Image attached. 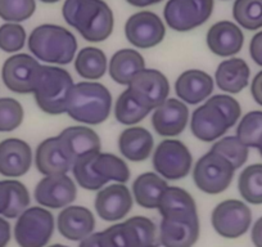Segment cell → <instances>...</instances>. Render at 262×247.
I'll return each instance as SVG.
<instances>
[{
	"label": "cell",
	"mask_w": 262,
	"mask_h": 247,
	"mask_svg": "<svg viewBox=\"0 0 262 247\" xmlns=\"http://www.w3.org/2000/svg\"><path fill=\"white\" fill-rule=\"evenodd\" d=\"M189 122L186 103L179 98H167L152 113V127L161 137H176L185 130Z\"/></svg>",
	"instance_id": "cell-15"
},
{
	"label": "cell",
	"mask_w": 262,
	"mask_h": 247,
	"mask_svg": "<svg viewBox=\"0 0 262 247\" xmlns=\"http://www.w3.org/2000/svg\"><path fill=\"white\" fill-rule=\"evenodd\" d=\"M75 83L67 70L54 65H41L32 94L37 107L47 115L66 113Z\"/></svg>",
	"instance_id": "cell-4"
},
{
	"label": "cell",
	"mask_w": 262,
	"mask_h": 247,
	"mask_svg": "<svg viewBox=\"0 0 262 247\" xmlns=\"http://www.w3.org/2000/svg\"><path fill=\"white\" fill-rule=\"evenodd\" d=\"M98 233L100 247H140L137 232L128 220L113 224Z\"/></svg>",
	"instance_id": "cell-32"
},
{
	"label": "cell",
	"mask_w": 262,
	"mask_h": 247,
	"mask_svg": "<svg viewBox=\"0 0 262 247\" xmlns=\"http://www.w3.org/2000/svg\"><path fill=\"white\" fill-rule=\"evenodd\" d=\"M235 168L219 153L208 151L193 168V180L196 188L207 195H220L229 188Z\"/></svg>",
	"instance_id": "cell-5"
},
{
	"label": "cell",
	"mask_w": 262,
	"mask_h": 247,
	"mask_svg": "<svg viewBox=\"0 0 262 247\" xmlns=\"http://www.w3.org/2000/svg\"><path fill=\"white\" fill-rule=\"evenodd\" d=\"M75 70L82 79L97 81L104 76L108 70L107 55L99 48H82L75 57Z\"/></svg>",
	"instance_id": "cell-29"
},
{
	"label": "cell",
	"mask_w": 262,
	"mask_h": 247,
	"mask_svg": "<svg viewBox=\"0 0 262 247\" xmlns=\"http://www.w3.org/2000/svg\"><path fill=\"white\" fill-rule=\"evenodd\" d=\"M229 129L230 127L223 113L207 100L191 113V134L202 142H216L224 134H226Z\"/></svg>",
	"instance_id": "cell-16"
},
{
	"label": "cell",
	"mask_w": 262,
	"mask_h": 247,
	"mask_svg": "<svg viewBox=\"0 0 262 247\" xmlns=\"http://www.w3.org/2000/svg\"><path fill=\"white\" fill-rule=\"evenodd\" d=\"M62 16L86 42L102 43L112 35L115 17L104 0H66Z\"/></svg>",
	"instance_id": "cell-1"
},
{
	"label": "cell",
	"mask_w": 262,
	"mask_h": 247,
	"mask_svg": "<svg viewBox=\"0 0 262 247\" xmlns=\"http://www.w3.org/2000/svg\"><path fill=\"white\" fill-rule=\"evenodd\" d=\"M95 169L99 175L107 181L116 183H127L130 179V169L127 163L113 153H97L95 157Z\"/></svg>",
	"instance_id": "cell-34"
},
{
	"label": "cell",
	"mask_w": 262,
	"mask_h": 247,
	"mask_svg": "<svg viewBox=\"0 0 262 247\" xmlns=\"http://www.w3.org/2000/svg\"><path fill=\"white\" fill-rule=\"evenodd\" d=\"M48 247H69V246H66V244H60V243H55V244H52V246H48Z\"/></svg>",
	"instance_id": "cell-52"
},
{
	"label": "cell",
	"mask_w": 262,
	"mask_h": 247,
	"mask_svg": "<svg viewBox=\"0 0 262 247\" xmlns=\"http://www.w3.org/2000/svg\"><path fill=\"white\" fill-rule=\"evenodd\" d=\"M57 137L72 163L81 156L102 151L99 135L88 125H74L66 128Z\"/></svg>",
	"instance_id": "cell-21"
},
{
	"label": "cell",
	"mask_w": 262,
	"mask_h": 247,
	"mask_svg": "<svg viewBox=\"0 0 262 247\" xmlns=\"http://www.w3.org/2000/svg\"><path fill=\"white\" fill-rule=\"evenodd\" d=\"M9 197H11V192H9L8 180H0V215L2 216L8 208Z\"/></svg>",
	"instance_id": "cell-46"
},
{
	"label": "cell",
	"mask_w": 262,
	"mask_h": 247,
	"mask_svg": "<svg viewBox=\"0 0 262 247\" xmlns=\"http://www.w3.org/2000/svg\"><path fill=\"white\" fill-rule=\"evenodd\" d=\"M32 165L31 147L18 138H8L0 142V175L19 178L29 173Z\"/></svg>",
	"instance_id": "cell-18"
},
{
	"label": "cell",
	"mask_w": 262,
	"mask_h": 247,
	"mask_svg": "<svg viewBox=\"0 0 262 247\" xmlns=\"http://www.w3.org/2000/svg\"><path fill=\"white\" fill-rule=\"evenodd\" d=\"M242 198L251 205H262V163L248 165L238 179Z\"/></svg>",
	"instance_id": "cell-31"
},
{
	"label": "cell",
	"mask_w": 262,
	"mask_h": 247,
	"mask_svg": "<svg viewBox=\"0 0 262 247\" xmlns=\"http://www.w3.org/2000/svg\"><path fill=\"white\" fill-rule=\"evenodd\" d=\"M34 196L42 208L64 209L76 200L77 187L67 174L45 175L36 184Z\"/></svg>",
	"instance_id": "cell-13"
},
{
	"label": "cell",
	"mask_w": 262,
	"mask_h": 247,
	"mask_svg": "<svg viewBox=\"0 0 262 247\" xmlns=\"http://www.w3.org/2000/svg\"><path fill=\"white\" fill-rule=\"evenodd\" d=\"M36 11V0H0V18L7 22H21L31 18Z\"/></svg>",
	"instance_id": "cell-38"
},
{
	"label": "cell",
	"mask_w": 262,
	"mask_h": 247,
	"mask_svg": "<svg viewBox=\"0 0 262 247\" xmlns=\"http://www.w3.org/2000/svg\"><path fill=\"white\" fill-rule=\"evenodd\" d=\"M112 94L107 87L97 81H81L74 85L66 113L85 125H99L111 115Z\"/></svg>",
	"instance_id": "cell-3"
},
{
	"label": "cell",
	"mask_w": 262,
	"mask_h": 247,
	"mask_svg": "<svg viewBox=\"0 0 262 247\" xmlns=\"http://www.w3.org/2000/svg\"><path fill=\"white\" fill-rule=\"evenodd\" d=\"M27 42L26 30L16 22H7L0 26V49L6 53L21 52Z\"/></svg>",
	"instance_id": "cell-40"
},
{
	"label": "cell",
	"mask_w": 262,
	"mask_h": 247,
	"mask_svg": "<svg viewBox=\"0 0 262 247\" xmlns=\"http://www.w3.org/2000/svg\"><path fill=\"white\" fill-rule=\"evenodd\" d=\"M126 3L137 8H145V7L153 6V4L161 3L162 0H125Z\"/></svg>",
	"instance_id": "cell-49"
},
{
	"label": "cell",
	"mask_w": 262,
	"mask_h": 247,
	"mask_svg": "<svg viewBox=\"0 0 262 247\" xmlns=\"http://www.w3.org/2000/svg\"><path fill=\"white\" fill-rule=\"evenodd\" d=\"M79 247H100L99 242H98V238L95 236H89L88 238L82 239L80 242Z\"/></svg>",
	"instance_id": "cell-50"
},
{
	"label": "cell",
	"mask_w": 262,
	"mask_h": 247,
	"mask_svg": "<svg viewBox=\"0 0 262 247\" xmlns=\"http://www.w3.org/2000/svg\"><path fill=\"white\" fill-rule=\"evenodd\" d=\"M251 94L257 105L262 106V71L253 77L251 83Z\"/></svg>",
	"instance_id": "cell-45"
},
{
	"label": "cell",
	"mask_w": 262,
	"mask_h": 247,
	"mask_svg": "<svg viewBox=\"0 0 262 247\" xmlns=\"http://www.w3.org/2000/svg\"><path fill=\"white\" fill-rule=\"evenodd\" d=\"M208 103L215 106L228 121V125L233 128L238 123L242 115V107L238 100L229 94H215L207 99Z\"/></svg>",
	"instance_id": "cell-43"
},
{
	"label": "cell",
	"mask_w": 262,
	"mask_h": 247,
	"mask_svg": "<svg viewBox=\"0 0 262 247\" xmlns=\"http://www.w3.org/2000/svg\"><path fill=\"white\" fill-rule=\"evenodd\" d=\"M249 54L253 62L262 67V31L256 32L249 43Z\"/></svg>",
	"instance_id": "cell-44"
},
{
	"label": "cell",
	"mask_w": 262,
	"mask_h": 247,
	"mask_svg": "<svg viewBox=\"0 0 262 247\" xmlns=\"http://www.w3.org/2000/svg\"><path fill=\"white\" fill-rule=\"evenodd\" d=\"M11 224L4 216H0V247H6L11 241Z\"/></svg>",
	"instance_id": "cell-47"
},
{
	"label": "cell",
	"mask_w": 262,
	"mask_h": 247,
	"mask_svg": "<svg viewBox=\"0 0 262 247\" xmlns=\"http://www.w3.org/2000/svg\"><path fill=\"white\" fill-rule=\"evenodd\" d=\"M130 224L134 227L137 232L138 239H139L140 247H158L160 243V236H158L157 227L145 216H133L127 219Z\"/></svg>",
	"instance_id": "cell-42"
},
{
	"label": "cell",
	"mask_w": 262,
	"mask_h": 247,
	"mask_svg": "<svg viewBox=\"0 0 262 247\" xmlns=\"http://www.w3.org/2000/svg\"><path fill=\"white\" fill-rule=\"evenodd\" d=\"M206 43L213 54L230 58L243 48L244 34L239 25L231 21H219L207 31Z\"/></svg>",
	"instance_id": "cell-19"
},
{
	"label": "cell",
	"mask_w": 262,
	"mask_h": 247,
	"mask_svg": "<svg viewBox=\"0 0 262 247\" xmlns=\"http://www.w3.org/2000/svg\"><path fill=\"white\" fill-rule=\"evenodd\" d=\"M251 239L254 247H262V216H259L252 225Z\"/></svg>",
	"instance_id": "cell-48"
},
{
	"label": "cell",
	"mask_w": 262,
	"mask_h": 247,
	"mask_svg": "<svg viewBox=\"0 0 262 247\" xmlns=\"http://www.w3.org/2000/svg\"><path fill=\"white\" fill-rule=\"evenodd\" d=\"M97 153H88L81 156L72 163V173H74L75 180L80 187L86 191H99L108 181L99 175L95 169V157Z\"/></svg>",
	"instance_id": "cell-30"
},
{
	"label": "cell",
	"mask_w": 262,
	"mask_h": 247,
	"mask_svg": "<svg viewBox=\"0 0 262 247\" xmlns=\"http://www.w3.org/2000/svg\"><path fill=\"white\" fill-rule=\"evenodd\" d=\"M25 111L14 98H0V133H9L21 127Z\"/></svg>",
	"instance_id": "cell-39"
},
{
	"label": "cell",
	"mask_w": 262,
	"mask_h": 247,
	"mask_svg": "<svg viewBox=\"0 0 262 247\" xmlns=\"http://www.w3.org/2000/svg\"><path fill=\"white\" fill-rule=\"evenodd\" d=\"M211 151L225 157L235 168V170L247 162L249 155V148L236 135L220 138L213 143Z\"/></svg>",
	"instance_id": "cell-36"
},
{
	"label": "cell",
	"mask_w": 262,
	"mask_h": 247,
	"mask_svg": "<svg viewBox=\"0 0 262 247\" xmlns=\"http://www.w3.org/2000/svg\"><path fill=\"white\" fill-rule=\"evenodd\" d=\"M155 148V139L149 130L142 127H130L118 137V151L133 162H142L150 157Z\"/></svg>",
	"instance_id": "cell-24"
},
{
	"label": "cell",
	"mask_w": 262,
	"mask_h": 247,
	"mask_svg": "<svg viewBox=\"0 0 262 247\" xmlns=\"http://www.w3.org/2000/svg\"><path fill=\"white\" fill-rule=\"evenodd\" d=\"M257 150L259 151V155H261V157H262V143H261V145H259V147L257 148Z\"/></svg>",
	"instance_id": "cell-53"
},
{
	"label": "cell",
	"mask_w": 262,
	"mask_h": 247,
	"mask_svg": "<svg viewBox=\"0 0 262 247\" xmlns=\"http://www.w3.org/2000/svg\"><path fill=\"white\" fill-rule=\"evenodd\" d=\"M27 45L31 54L47 65H69L77 53L75 35L69 29L53 24L35 27L30 34Z\"/></svg>",
	"instance_id": "cell-2"
},
{
	"label": "cell",
	"mask_w": 262,
	"mask_h": 247,
	"mask_svg": "<svg viewBox=\"0 0 262 247\" xmlns=\"http://www.w3.org/2000/svg\"><path fill=\"white\" fill-rule=\"evenodd\" d=\"M168 187L165 178L157 173L147 171L138 176L133 183V197L144 209H157L160 198Z\"/></svg>",
	"instance_id": "cell-28"
},
{
	"label": "cell",
	"mask_w": 262,
	"mask_h": 247,
	"mask_svg": "<svg viewBox=\"0 0 262 247\" xmlns=\"http://www.w3.org/2000/svg\"><path fill=\"white\" fill-rule=\"evenodd\" d=\"M58 232L70 241H82L93 233L95 219L92 211L84 206H67L57 219Z\"/></svg>",
	"instance_id": "cell-22"
},
{
	"label": "cell",
	"mask_w": 262,
	"mask_h": 247,
	"mask_svg": "<svg viewBox=\"0 0 262 247\" xmlns=\"http://www.w3.org/2000/svg\"><path fill=\"white\" fill-rule=\"evenodd\" d=\"M145 69L144 57L138 50L125 48L120 49L111 57L108 62V74L118 85L127 87L133 77Z\"/></svg>",
	"instance_id": "cell-26"
},
{
	"label": "cell",
	"mask_w": 262,
	"mask_h": 247,
	"mask_svg": "<svg viewBox=\"0 0 262 247\" xmlns=\"http://www.w3.org/2000/svg\"><path fill=\"white\" fill-rule=\"evenodd\" d=\"M150 113L147 108L142 107L134 97L131 95L128 89H125L115 103V117L122 125L134 127L137 123L142 122Z\"/></svg>",
	"instance_id": "cell-33"
},
{
	"label": "cell",
	"mask_w": 262,
	"mask_h": 247,
	"mask_svg": "<svg viewBox=\"0 0 262 247\" xmlns=\"http://www.w3.org/2000/svg\"><path fill=\"white\" fill-rule=\"evenodd\" d=\"M41 64L27 53H16L2 67V79L11 92L17 94H32Z\"/></svg>",
	"instance_id": "cell-11"
},
{
	"label": "cell",
	"mask_w": 262,
	"mask_h": 247,
	"mask_svg": "<svg viewBox=\"0 0 262 247\" xmlns=\"http://www.w3.org/2000/svg\"><path fill=\"white\" fill-rule=\"evenodd\" d=\"M133 196L123 183L104 186L95 196V211L105 221H118L127 216L133 209Z\"/></svg>",
	"instance_id": "cell-14"
},
{
	"label": "cell",
	"mask_w": 262,
	"mask_h": 247,
	"mask_svg": "<svg viewBox=\"0 0 262 247\" xmlns=\"http://www.w3.org/2000/svg\"><path fill=\"white\" fill-rule=\"evenodd\" d=\"M215 0H168L163 8V18L168 27L178 32H188L210 19Z\"/></svg>",
	"instance_id": "cell-7"
},
{
	"label": "cell",
	"mask_w": 262,
	"mask_h": 247,
	"mask_svg": "<svg viewBox=\"0 0 262 247\" xmlns=\"http://www.w3.org/2000/svg\"><path fill=\"white\" fill-rule=\"evenodd\" d=\"M40 2L45 4H54V3H58L59 0H40Z\"/></svg>",
	"instance_id": "cell-51"
},
{
	"label": "cell",
	"mask_w": 262,
	"mask_h": 247,
	"mask_svg": "<svg viewBox=\"0 0 262 247\" xmlns=\"http://www.w3.org/2000/svg\"><path fill=\"white\" fill-rule=\"evenodd\" d=\"M236 137L248 148L259 147L262 143V111H251L241 118Z\"/></svg>",
	"instance_id": "cell-37"
},
{
	"label": "cell",
	"mask_w": 262,
	"mask_h": 247,
	"mask_svg": "<svg viewBox=\"0 0 262 247\" xmlns=\"http://www.w3.org/2000/svg\"><path fill=\"white\" fill-rule=\"evenodd\" d=\"M54 232V216L42 206L29 208L17 218L14 239L19 247H45Z\"/></svg>",
	"instance_id": "cell-6"
},
{
	"label": "cell",
	"mask_w": 262,
	"mask_h": 247,
	"mask_svg": "<svg viewBox=\"0 0 262 247\" xmlns=\"http://www.w3.org/2000/svg\"><path fill=\"white\" fill-rule=\"evenodd\" d=\"M157 209L162 218H189L198 215L193 196L180 187L168 186L161 196Z\"/></svg>",
	"instance_id": "cell-27"
},
{
	"label": "cell",
	"mask_w": 262,
	"mask_h": 247,
	"mask_svg": "<svg viewBox=\"0 0 262 247\" xmlns=\"http://www.w3.org/2000/svg\"><path fill=\"white\" fill-rule=\"evenodd\" d=\"M158 236L163 247H193L200 238L198 215L189 218H162Z\"/></svg>",
	"instance_id": "cell-17"
},
{
	"label": "cell",
	"mask_w": 262,
	"mask_h": 247,
	"mask_svg": "<svg viewBox=\"0 0 262 247\" xmlns=\"http://www.w3.org/2000/svg\"><path fill=\"white\" fill-rule=\"evenodd\" d=\"M251 70L242 58L230 57L223 60L215 72V83L219 89L229 94H238L249 84Z\"/></svg>",
	"instance_id": "cell-25"
},
{
	"label": "cell",
	"mask_w": 262,
	"mask_h": 247,
	"mask_svg": "<svg viewBox=\"0 0 262 247\" xmlns=\"http://www.w3.org/2000/svg\"><path fill=\"white\" fill-rule=\"evenodd\" d=\"M156 173L167 180H180L193 168V156L181 140L165 139L157 146L152 157Z\"/></svg>",
	"instance_id": "cell-8"
},
{
	"label": "cell",
	"mask_w": 262,
	"mask_h": 247,
	"mask_svg": "<svg viewBox=\"0 0 262 247\" xmlns=\"http://www.w3.org/2000/svg\"><path fill=\"white\" fill-rule=\"evenodd\" d=\"M233 17L236 25L248 31L262 29V0H235Z\"/></svg>",
	"instance_id": "cell-35"
},
{
	"label": "cell",
	"mask_w": 262,
	"mask_h": 247,
	"mask_svg": "<svg viewBox=\"0 0 262 247\" xmlns=\"http://www.w3.org/2000/svg\"><path fill=\"white\" fill-rule=\"evenodd\" d=\"M212 76L202 70H186L175 81V93L186 105H200L213 93Z\"/></svg>",
	"instance_id": "cell-20"
},
{
	"label": "cell",
	"mask_w": 262,
	"mask_h": 247,
	"mask_svg": "<svg viewBox=\"0 0 262 247\" xmlns=\"http://www.w3.org/2000/svg\"><path fill=\"white\" fill-rule=\"evenodd\" d=\"M127 42L140 49L157 47L166 36V26L161 17L150 11H140L127 18L125 24Z\"/></svg>",
	"instance_id": "cell-12"
},
{
	"label": "cell",
	"mask_w": 262,
	"mask_h": 247,
	"mask_svg": "<svg viewBox=\"0 0 262 247\" xmlns=\"http://www.w3.org/2000/svg\"><path fill=\"white\" fill-rule=\"evenodd\" d=\"M127 89L142 107L153 111L168 98L170 83L158 70L144 69L133 77Z\"/></svg>",
	"instance_id": "cell-10"
},
{
	"label": "cell",
	"mask_w": 262,
	"mask_h": 247,
	"mask_svg": "<svg viewBox=\"0 0 262 247\" xmlns=\"http://www.w3.org/2000/svg\"><path fill=\"white\" fill-rule=\"evenodd\" d=\"M211 224L216 233L224 238H239L251 228L252 211L243 201L225 200L213 209Z\"/></svg>",
	"instance_id": "cell-9"
},
{
	"label": "cell",
	"mask_w": 262,
	"mask_h": 247,
	"mask_svg": "<svg viewBox=\"0 0 262 247\" xmlns=\"http://www.w3.org/2000/svg\"><path fill=\"white\" fill-rule=\"evenodd\" d=\"M35 166L42 175L67 174L72 169V161L63 150L58 137L42 140L35 152Z\"/></svg>",
	"instance_id": "cell-23"
},
{
	"label": "cell",
	"mask_w": 262,
	"mask_h": 247,
	"mask_svg": "<svg viewBox=\"0 0 262 247\" xmlns=\"http://www.w3.org/2000/svg\"><path fill=\"white\" fill-rule=\"evenodd\" d=\"M9 184V205L3 216L6 219H16L30 206V193L24 183L14 179H8Z\"/></svg>",
	"instance_id": "cell-41"
}]
</instances>
